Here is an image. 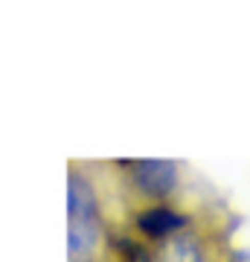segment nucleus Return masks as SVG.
I'll use <instances>...</instances> for the list:
<instances>
[{
	"instance_id": "nucleus-1",
	"label": "nucleus",
	"mask_w": 250,
	"mask_h": 262,
	"mask_svg": "<svg viewBox=\"0 0 250 262\" xmlns=\"http://www.w3.org/2000/svg\"><path fill=\"white\" fill-rule=\"evenodd\" d=\"M131 184L143 198V204H166V201H180L177 192L184 187L180 172L184 163L177 160H122Z\"/></svg>"
},
{
	"instance_id": "nucleus-2",
	"label": "nucleus",
	"mask_w": 250,
	"mask_h": 262,
	"mask_svg": "<svg viewBox=\"0 0 250 262\" xmlns=\"http://www.w3.org/2000/svg\"><path fill=\"white\" fill-rule=\"evenodd\" d=\"M230 256H233V262H250V251H244V248H233Z\"/></svg>"
},
{
	"instance_id": "nucleus-3",
	"label": "nucleus",
	"mask_w": 250,
	"mask_h": 262,
	"mask_svg": "<svg viewBox=\"0 0 250 262\" xmlns=\"http://www.w3.org/2000/svg\"><path fill=\"white\" fill-rule=\"evenodd\" d=\"M99 262H125V259H122V256H120L117 251H111V248H108V251H105V256H102Z\"/></svg>"
}]
</instances>
